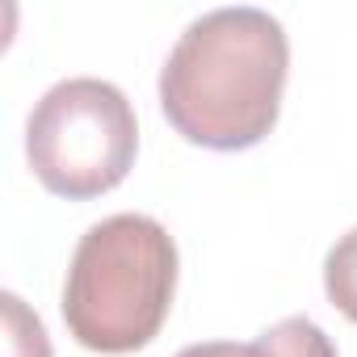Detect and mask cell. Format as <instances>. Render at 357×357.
I'll return each instance as SVG.
<instances>
[{
  "label": "cell",
  "mask_w": 357,
  "mask_h": 357,
  "mask_svg": "<svg viewBox=\"0 0 357 357\" xmlns=\"http://www.w3.org/2000/svg\"><path fill=\"white\" fill-rule=\"evenodd\" d=\"M176 294V244L151 215L93 223L68 265L63 324L89 353L122 357L147 349Z\"/></svg>",
  "instance_id": "cell-2"
},
{
  "label": "cell",
  "mask_w": 357,
  "mask_h": 357,
  "mask_svg": "<svg viewBox=\"0 0 357 357\" xmlns=\"http://www.w3.org/2000/svg\"><path fill=\"white\" fill-rule=\"evenodd\" d=\"M324 294L328 303L357 324V227H349L324 257Z\"/></svg>",
  "instance_id": "cell-5"
},
{
  "label": "cell",
  "mask_w": 357,
  "mask_h": 357,
  "mask_svg": "<svg viewBox=\"0 0 357 357\" xmlns=\"http://www.w3.org/2000/svg\"><path fill=\"white\" fill-rule=\"evenodd\" d=\"M139 122L126 93L97 76H72L43 93L26 122L30 168L55 198L89 202L126 181Z\"/></svg>",
  "instance_id": "cell-3"
},
{
  "label": "cell",
  "mask_w": 357,
  "mask_h": 357,
  "mask_svg": "<svg viewBox=\"0 0 357 357\" xmlns=\"http://www.w3.org/2000/svg\"><path fill=\"white\" fill-rule=\"evenodd\" d=\"M176 357H265V349L252 340V344H236V340H206V344H190Z\"/></svg>",
  "instance_id": "cell-7"
},
{
  "label": "cell",
  "mask_w": 357,
  "mask_h": 357,
  "mask_svg": "<svg viewBox=\"0 0 357 357\" xmlns=\"http://www.w3.org/2000/svg\"><path fill=\"white\" fill-rule=\"evenodd\" d=\"M257 344L265 349V357H336V344L328 340V332L307 315H290L265 328Z\"/></svg>",
  "instance_id": "cell-4"
},
{
  "label": "cell",
  "mask_w": 357,
  "mask_h": 357,
  "mask_svg": "<svg viewBox=\"0 0 357 357\" xmlns=\"http://www.w3.org/2000/svg\"><path fill=\"white\" fill-rule=\"evenodd\" d=\"M5 357H51V340L43 319L9 290L5 298Z\"/></svg>",
  "instance_id": "cell-6"
},
{
  "label": "cell",
  "mask_w": 357,
  "mask_h": 357,
  "mask_svg": "<svg viewBox=\"0 0 357 357\" xmlns=\"http://www.w3.org/2000/svg\"><path fill=\"white\" fill-rule=\"evenodd\" d=\"M290 43L265 9H215L185 26L160 68V109L194 147H257L282 114Z\"/></svg>",
  "instance_id": "cell-1"
}]
</instances>
